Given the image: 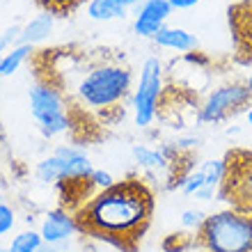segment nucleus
Segmentation results:
<instances>
[{
	"mask_svg": "<svg viewBox=\"0 0 252 252\" xmlns=\"http://www.w3.org/2000/svg\"><path fill=\"white\" fill-rule=\"evenodd\" d=\"M154 211L152 190L138 179L99 190L78 211V225L101 239L124 243L145 232Z\"/></svg>",
	"mask_w": 252,
	"mask_h": 252,
	"instance_id": "1",
	"label": "nucleus"
},
{
	"mask_svg": "<svg viewBox=\"0 0 252 252\" xmlns=\"http://www.w3.org/2000/svg\"><path fill=\"white\" fill-rule=\"evenodd\" d=\"M71 55L66 71L76 80L60 85L71 110L90 115L115 113L133 94V71L120 60H87V55Z\"/></svg>",
	"mask_w": 252,
	"mask_h": 252,
	"instance_id": "2",
	"label": "nucleus"
},
{
	"mask_svg": "<svg viewBox=\"0 0 252 252\" xmlns=\"http://www.w3.org/2000/svg\"><path fill=\"white\" fill-rule=\"evenodd\" d=\"M197 241L204 252H252V213L241 209L209 213Z\"/></svg>",
	"mask_w": 252,
	"mask_h": 252,
	"instance_id": "3",
	"label": "nucleus"
},
{
	"mask_svg": "<svg viewBox=\"0 0 252 252\" xmlns=\"http://www.w3.org/2000/svg\"><path fill=\"white\" fill-rule=\"evenodd\" d=\"M165 64L158 58H147L140 66L138 80L131 94V110L133 124L138 128H149L156 122L163 108V96H165Z\"/></svg>",
	"mask_w": 252,
	"mask_h": 252,
	"instance_id": "4",
	"label": "nucleus"
},
{
	"mask_svg": "<svg viewBox=\"0 0 252 252\" xmlns=\"http://www.w3.org/2000/svg\"><path fill=\"white\" fill-rule=\"evenodd\" d=\"M28 101H30V115L46 138H58L73 126L71 106L62 90L53 83L44 80L32 85L28 90Z\"/></svg>",
	"mask_w": 252,
	"mask_h": 252,
	"instance_id": "5",
	"label": "nucleus"
},
{
	"mask_svg": "<svg viewBox=\"0 0 252 252\" xmlns=\"http://www.w3.org/2000/svg\"><path fill=\"white\" fill-rule=\"evenodd\" d=\"M252 92L243 80H234L225 85L213 87L204 96V101L197 108V122L199 124H218V122L241 113L243 108H250Z\"/></svg>",
	"mask_w": 252,
	"mask_h": 252,
	"instance_id": "6",
	"label": "nucleus"
},
{
	"mask_svg": "<svg viewBox=\"0 0 252 252\" xmlns=\"http://www.w3.org/2000/svg\"><path fill=\"white\" fill-rule=\"evenodd\" d=\"M172 12L170 0H142L133 12V32L142 39H154L167 26Z\"/></svg>",
	"mask_w": 252,
	"mask_h": 252,
	"instance_id": "7",
	"label": "nucleus"
},
{
	"mask_svg": "<svg viewBox=\"0 0 252 252\" xmlns=\"http://www.w3.org/2000/svg\"><path fill=\"white\" fill-rule=\"evenodd\" d=\"M80 232L78 218L71 216L66 209H51L44 213V218L39 222V234L44 243L51 246H62L69 239H73Z\"/></svg>",
	"mask_w": 252,
	"mask_h": 252,
	"instance_id": "8",
	"label": "nucleus"
},
{
	"mask_svg": "<svg viewBox=\"0 0 252 252\" xmlns=\"http://www.w3.org/2000/svg\"><path fill=\"white\" fill-rule=\"evenodd\" d=\"M154 44L158 48H165V51H174V53H195L199 46V39L190 30L186 28H177V26H165L156 37H154Z\"/></svg>",
	"mask_w": 252,
	"mask_h": 252,
	"instance_id": "9",
	"label": "nucleus"
},
{
	"mask_svg": "<svg viewBox=\"0 0 252 252\" xmlns=\"http://www.w3.org/2000/svg\"><path fill=\"white\" fill-rule=\"evenodd\" d=\"M142 0H90L87 2V16L92 21H117L135 9Z\"/></svg>",
	"mask_w": 252,
	"mask_h": 252,
	"instance_id": "10",
	"label": "nucleus"
},
{
	"mask_svg": "<svg viewBox=\"0 0 252 252\" xmlns=\"http://www.w3.org/2000/svg\"><path fill=\"white\" fill-rule=\"evenodd\" d=\"M34 177L41 184H69L71 181V170L66 165V160L60 154H48L34 165Z\"/></svg>",
	"mask_w": 252,
	"mask_h": 252,
	"instance_id": "11",
	"label": "nucleus"
},
{
	"mask_svg": "<svg viewBox=\"0 0 252 252\" xmlns=\"http://www.w3.org/2000/svg\"><path fill=\"white\" fill-rule=\"evenodd\" d=\"M53 28H55V16H53V14H51V12L37 14V16H32L28 23H23V26H21V44L37 46V44H41L44 39H48V37H51Z\"/></svg>",
	"mask_w": 252,
	"mask_h": 252,
	"instance_id": "12",
	"label": "nucleus"
},
{
	"mask_svg": "<svg viewBox=\"0 0 252 252\" xmlns=\"http://www.w3.org/2000/svg\"><path fill=\"white\" fill-rule=\"evenodd\" d=\"M133 158L140 167L145 170H152V172H160V170H167L172 165L170 160L163 156L158 147H147V145H133Z\"/></svg>",
	"mask_w": 252,
	"mask_h": 252,
	"instance_id": "13",
	"label": "nucleus"
},
{
	"mask_svg": "<svg viewBox=\"0 0 252 252\" xmlns=\"http://www.w3.org/2000/svg\"><path fill=\"white\" fill-rule=\"evenodd\" d=\"M30 55H32V46H28V44H19V46L5 51V53H2V60H0V78L14 76Z\"/></svg>",
	"mask_w": 252,
	"mask_h": 252,
	"instance_id": "14",
	"label": "nucleus"
},
{
	"mask_svg": "<svg viewBox=\"0 0 252 252\" xmlns=\"http://www.w3.org/2000/svg\"><path fill=\"white\" fill-rule=\"evenodd\" d=\"M202 174H204V188H216L218 190L225 181L227 172H229V163L225 158H209L199 165Z\"/></svg>",
	"mask_w": 252,
	"mask_h": 252,
	"instance_id": "15",
	"label": "nucleus"
},
{
	"mask_svg": "<svg viewBox=\"0 0 252 252\" xmlns=\"http://www.w3.org/2000/svg\"><path fill=\"white\" fill-rule=\"evenodd\" d=\"M44 243L39 229H23L16 236H12L9 252H37V248Z\"/></svg>",
	"mask_w": 252,
	"mask_h": 252,
	"instance_id": "16",
	"label": "nucleus"
},
{
	"mask_svg": "<svg viewBox=\"0 0 252 252\" xmlns=\"http://www.w3.org/2000/svg\"><path fill=\"white\" fill-rule=\"evenodd\" d=\"M177 188H179L184 195H188V197H195L202 188H204V174H202V170L199 167H190L188 172H184L177 179Z\"/></svg>",
	"mask_w": 252,
	"mask_h": 252,
	"instance_id": "17",
	"label": "nucleus"
},
{
	"mask_svg": "<svg viewBox=\"0 0 252 252\" xmlns=\"http://www.w3.org/2000/svg\"><path fill=\"white\" fill-rule=\"evenodd\" d=\"M206 216H209V213H204L202 209H186V211L181 213V227L188 229V232L199 234V229H202L206 222Z\"/></svg>",
	"mask_w": 252,
	"mask_h": 252,
	"instance_id": "18",
	"label": "nucleus"
},
{
	"mask_svg": "<svg viewBox=\"0 0 252 252\" xmlns=\"http://www.w3.org/2000/svg\"><path fill=\"white\" fill-rule=\"evenodd\" d=\"M16 227V211L9 204L0 202V236H9Z\"/></svg>",
	"mask_w": 252,
	"mask_h": 252,
	"instance_id": "19",
	"label": "nucleus"
},
{
	"mask_svg": "<svg viewBox=\"0 0 252 252\" xmlns=\"http://www.w3.org/2000/svg\"><path fill=\"white\" fill-rule=\"evenodd\" d=\"M21 44V26H9L0 32V51H9V48Z\"/></svg>",
	"mask_w": 252,
	"mask_h": 252,
	"instance_id": "20",
	"label": "nucleus"
},
{
	"mask_svg": "<svg viewBox=\"0 0 252 252\" xmlns=\"http://www.w3.org/2000/svg\"><path fill=\"white\" fill-rule=\"evenodd\" d=\"M87 184L92 188H96V192H99V190H106V188L115 186L117 181H115V177L110 172H106V170H94L92 177L87 179Z\"/></svg>",
	"mask_w": 252,
	"mask_h": 252,
	"instance_id": "21",
	"label": "nucleus"
},
{
	"mask_svg": "<svg viewBox=\"0 0 252 252\" xmlns=\"http://www.w3.org/2000/svg\"><path fill=\"white\" fill-rule=\"evenodd\" d=\"M174 145H177V149H179V152H186V149H192V147H197L199 140L195 138V135H181V138L174 140Z\"/></svg>",
	"mask_w": 252,
	"mask_h": 252,
	"instance_id": "22",
	"label": "nucleus"
},
{
	"mask_svg": "<svg viewBox=\"0 0 252 252\" xmlns=\"http://www.w3.org/2000/svg\"><path fill=\"white\" fill-rule=\"evenodd\" d=\"M202 0H170V5H172V9H177V12H184V9H190V7L199 5Z\"/></svg>",
	"mask_w": 252,
	"mask_h": 252,
	"instance_id": "23",
	"label": "nucleus"
},
{
	"mask_svg": "<svg viewBox=\"0 0 252 252\" xmlns=\"http://www.w3.org/2000/svg\"><path fill=\"white\" fill-rule=\"evenodd\" d=\"M241 186H243V195L248 197V202H252V172L246 174V179L241 181Z\"/></svg>",
	"mask_w": 252,
	"mask_h": 252,
	"instance_id": "24",
	"label": "nucleus"
},
{
	"mask_svg": "<svg viewBox=\"0 0 252 252\" xmlns=\"http://www.w3.org/2000/svg\"><path fill=\"white\" fill-rule=\"evenodd\" d=\"M37 252H60V250H58V246H51V243H41V246L37 248Z\"/></svg>",
	"mask_w": 252,
	"mask_h": 252,
	"instance_id": "25",
	"label": "nucleus"
},
{
	"mask_svg": "<svg viewBox=\"0 0 252 252\" xmlns=\"http://www.w3.org/2000/svg\"><path fill=\"white\" fill-rule=\"evenodd\" d=\"M246 122H248V126L252 128V103H250V108L246 110Z\"/></svg>",
	"mask_w": 252,
	"mask_h": 252,
	"instance_id": "26",
	"label": "nucleus"
},
{
	"mask_svg": "<svg viewBox=\"0 0 252 252\" xmlns=\"http://www.w3.org/2000/svg\"><path fill=\"white\" fill-rule=\"evenodd\" d=\"M243 83H246V85H248V90H250V92H252V71L246 76V80H243Z\"/></svg>",
	"mask_w": 252,
	"mask_h": 252,
	"instance_id": "27",
	"label": "nucleus"
},
{
	"mask_svg": "<svg viewBox=\"0 0 252 252\" xmlns=\"http://www.w3.org/2000/svg\"><path fill=\"white\" fill-rule=\"evenodd\" d=\"M0 252H9V248H2V246H0Z\"/></svg>",
	"mask_w": 252,
	"mask_h": 252,
	"instance_id": "28",
	"label": "nucleus"
},
{
	"mask_svg": "<svg viewBox=\"0 0 252 252\" xmlns=\"http://www.w3.org/2000/svg\"><path fill=\"white\" fill-rule=\"evenodd\" d=\"M0 138H2V126H0Z\"/></svg>",
	"mask_w": 252,
	"mask_h": 252,
	"instance_id": "29",
	"label": "nucleus"
},
{
	"mask_svg": "<svg viewBox=\"0 0 252 252\" xmlns=\"http://www.w3.org/2000/svg\"><path fill=\"white\" fill-rule=\"evenodd\" d=\"M2 53H5V51H0V60H2Z\"/></svg>",
	"mask_w": 252,
	"mask_h": 252,
	"instance_id": "30",
	"label": "nucleus"
},
{
	"mask_svg": "<svg viewBox=\"0 0 252 252\" xmlns=\"http://www.w3.org/2000/svg\"><path fill=\"white\" fill-rule=\"evenodd\" d=\"M158 252H165V250H158Z\"/></svg>",
	"mask_w": 252,
	"mask_h": 252,
	"instance_id": "31",
	"label": "nucleus"
}]
</instances>
